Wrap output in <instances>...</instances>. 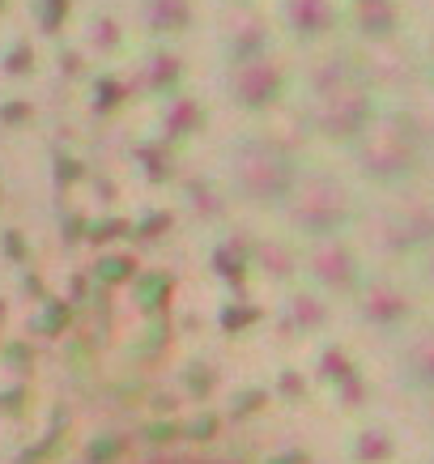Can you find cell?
Segmentation results:
<instances>
[{"label":"cell","mask_w":434,"mask_h":464,"mask_svg":"<svg viewBox=\"0 0 434 464\" xmlns=\"http://www.w3.org/2000/svg\"><path fill=\"white\" fill-rule=\"evenodd\" d=\"M137 464H238L222 451H154V456H145Z\"/></svg>","instance_id":"6da1fadb"}]
</instances>
